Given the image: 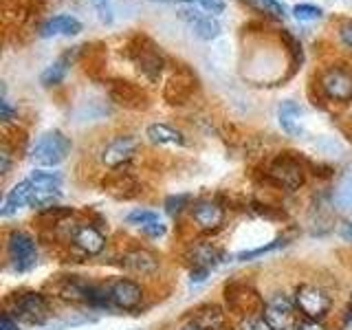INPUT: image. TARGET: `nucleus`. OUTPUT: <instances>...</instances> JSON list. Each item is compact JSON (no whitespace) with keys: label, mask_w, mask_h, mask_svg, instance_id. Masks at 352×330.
<instances>
[{"label":"nucleus","mask_w":352,"mask_h":330,"mask_svg":"<svg viewBox=\"0 0 352 330\" xmlns=\"http://www.w3.org/2000/svg\"><path fill=\"white\" fill-rule=\"evenodd\" d=\"M339 40L346 49L352 51V20H346L339 25Z\"/></svg>","instance_id":"e433bc0d"},{"label":"nucleus","mask_w":352,"mask_h":330,"mask_svg":"<svg viewBox=\"0 0 352 330\" xmlns=\"http://www.w3.org/2000/svg\"><path fill=\"white\" fill-rule=\"evenodd\" d=\"M297 330H326V326L319 319H302Z\"/></svg>","instance_id":"58836bf2"},{"label":"nucleus","mask_w":352,"mask_h":330,"mask_svg":"<svg viewBox=\"0 0 352 330\" xmlns=\"http://www.w3.org/2000/svg\"><path fill=\"white\" fill-rule=\"evenodd\" d=\"M179 330H203V328H198L194 322H187V324H185L183 328H179Z\"/></svg>","instance_id":"37998d69"},{"label":"nucleus","mask_w":352,"mask_h":330,"mask_svg":"<svg viewBox=\"0 0 352 330\" xmlns=\"http://www.w3.org/2000/svg\"><path fill=\"white\" fill-rule=\"evenodd\" d=\"M346 322H348V324H352V306L348 308V315H346Z\"/></svg>","instance_id":"49530a36"},{"label":"nucleus","mask_w":352,"mask_h":330,"mask_svg":"<svg viewBox=\"0 0 352 330\" xmlns=\"http://www.w3.org/2000/svg\"><path fill=\"white\" fill-rule=\"evenodd\" d=\"M121 267L137 275H152L159 271V258L148 249H130L121 256Z\"/></svg>","instance_id":"6ab92c4d"},{"label":"nucleus","mask_w":352,"mask_h":330,"mask_svg":"<svg viewBox=\"0 0 352 330\" xmlns=\"http://www.w3.org/2000/svg\"><path fill=\"white\" fill-rule=\"evenodd\" d=\"M225 302L229 311L240 319L262 315L267 306L264 297L247 282H229L225 286Z\"/></svg>","instance_id":"f03ea898"},{"label":"nucleus","mask_w":352,"mask_h":330,"mask_svg":"<svg viewBox=\"0 0 352 330\" xmlns=\"http://www.w3.org/2000/svg\"><path fill=\"white\" fill-rule=\"evenodd\" d=\"M154 220H161L157 212H152V209H135V212H130L126 216V223L128 225H135V227H146L148 223H154Z\"/></svg>","instance_id":"c756f323"},{"label":"nucleus","mask_w":352,"mask_h":330,"mask_svg":"<svg viewBox=\"0 0 352 330\" xmlns=\"http://www.w3.org/2000/svg\"><path fill=\"white\" fill-rule=\"evenodd\" d=\"M185 260H187V264H190L192 269L212 271L225 260V251L220 249L218 245H214V242L198 240V242H192V245L187 247Z\"/></svg>","instance_id":"f8f14e48"},{"label":"nucleus","mask_w":352,"mask_h":330,"mask_svg":"<svg viewBox=\"0 0 352 330\" xmlns=\"http://www.w3.org/2000/svg\"><path fill=\"white\" fill-rule=\"evenodd\" d=\"M333 203L341 212H352V176L339 183V187L333 194Z\"/></svg>","instance_id":"cd10ccee"},{"label":"nucleus","mask_w":352,"mask_h":330,"mask_svg":"<svg viewBox=\"0 0 352 330\" xmlns=\"http://www.w3.org/2000/svg\"><path fill=\"white\" fill-rule=\"evenodd\" d=\"M293 16L300 22H311V20L322 18V9H319L317 5H311V3H300V5L293 7Z\"/></svg>","instance_id":"7c9ffc66"},{"label":"nucleus","mask_w":352,"mask_h":330,"mask_svg":"<svg viewBox=\"0 0 352 330\" xmlns=\"http://www.w3.org/2000/svg\"><path fill=\"white\" fill-rule=\"evenodd\" d=\"M93 282L82 280L80 275H62L55 282H51V291L62 297L66 302H91V293H93Z\"/></svg>","instance_id":"2eb2a0df"},{"label":"nucleus","mask_w":352,"mask_h":330,"mask_svg":"<svg viewBox=\"0 0 352 330\" xmlns=\"http://www.w3.org/2000/svg\"><path fill=\"white\" fill-rule=\"evenodd\" d=\"M139 152V141L137 137L132 135H117L113 139H108L102 150H99V159L110 170H119L128 165L132 159H135V154Z\"/></svg>","instance_id":"9d476101"},{"label":"nucleus","mask_w":352,"mask_h":330,"mask_svg":"<svg viewBox=\"0 0 352 330\" xmlns=\"http://www.w3.org/2000/svg\"><path fill=\"white\" fill-rule=\"evenodd\" d=\"M9 313H14V317L20 319V322H27L31 326H42L51 319V306L42 293L22 291V293H16L14 308H11Z\"/></svg>","instance_id":"423d86ee"},{"label":"nucleus","mask_w":352,"mask_h":330,"mask_svg":"<svg viewBox=\"0 0 352 330\" xmlns=\"http://www.w3.org/2000/svg\"><path fill=\"white\" fill-rule=\"evenodd\" d=\"M31 183V181H29ZM60 187H33V194H31V207H38V209H49L55 207V203L60 201Z\"/></svg>","instance_id":"bb28decb"},{"label":"nucleus","mask_w":352,"mask_h":330,"mask_svg":"<svg viewBox=\"0 0 352 330\" xmlns=\"http://www.w3.org/2000/svg\"><path fill=\"white\" fill-rule=\"evenodd\" d=\"M190 322H194L198 328H203V330H220V328H225V311L216 304L198 306L192 313Z\"/></svg>","instance_id":"5701e85b"},{"label":"nucleus","mask_w":352,"mask_h":330,"mask_svg":"<svg viewBox=\"0 0 352 330\" xmlns=\"http://www.w3.org/2000/svg\"><path fill=\"white\" fill-rule=\"evenodd\" d=\"M141 231L146 234L148 238H161V236H165V225L161 223V220H154V223H148L146 227H141Z\"/></svg>","instance_id":"4c0bfd02"},{"label":"nucleus","mask_w":352,"mask_h":330,"mask_svg":"<svg viewBox=\"0 0 352 330\" xmlns=\"http://www.w3.org/2000/svg\"><path fill=\"white\" fill-rule=\"evenodd\" d=\"M192 196L190 194H176V196H168L165 198V212L170 216H179L183 209L190 205Z\"/></svg>","instance_id":"2f4dec72"},{"label":"nucleus","mask_w":352,"mask_h":330,"mask_svg":"<svg viewBox=\"0 0 352 330\" xmlns=\"http://www.w3.org/2000/svg\"><path fill=\"white\" fill-rule=\"evenodd\" d=\"M108 297L115 308H121V311H135L143 300V289L135 280L119 278L108 284Z\"/></svg>","instance_id":"ddd939ff"},{"label":"nucleus","mask_w":352,"mask_h":330,"mask_svg":"<svg viewBox=\"0 0 352 330\" xmlns=\"http://www.w3.org/2000/svg\"><path fill=\"white\" fill-rule=\"evenodd\" d=\"M278 117H280V126L286 135L291 137H300V117H302V108L297 102H291V99H286V102L280 104L278 108Z\"/></svg>","instance_id":"393cba45"},{"label":"nucleus","mask_w":352,"mask_h":330,"mask_svg":"<svg viewBox=\"0 0 352 330\" xmlns=\"http://www.w3.org/2000/svg\"><path fill=\"white\" fill-rule=\"evenodd\" d=\"M194 3L203 11H207L209 16H218V14H223V11H225L223 0H194Z\"/></svg>","instance_id":"c9c22d12"},{"label":"nucleus","mask_w":352,"mask_h":330,"mask_svg":"<svg viewBox=\"0 0 352 330\" xmlns=\"http://www.w3.org/2000/svg\"><path fill=\"white\" fill-rule=\"evenodd\" d=\"M317 86L326 99L335 104L352 102V69L346 64H333L317 75Z\"/></svg>","instance_id":"7ed1b4c3"},{"label":"nucleus","mask_w":352,"mask_h":330,"mask_svg":"<svg viewBox=\"0 0 352 330\" xmlns=\"http://www.w3.org/2000/svg\"><path fill=\"white\" fill-rule=\"evenodd\" d=\"M104 190L110 196L119 198V201H130V198H135L139 194V183L130 172L115 170L108 172V176L104 179Z\"/></svg>","instance_id":"f3484780"},{"label":"nucleus","mask_w":352,"mask_h":330,"mask_svg":"<svg viewBox=\"0 0 352 330\" xmlns=\"http://www.w3.org/2000/svg\"><path fill=\"white\" fill-rule=\"evenodd\" d=\"M181 18L194 29V33L198 38L214 40V38L220 36V25H218V20L214 16L203 14V11H198V9H183Z\"/></svg>","instance_id":"412c9836"},{"label":"nucleus","mask_w":352,"mask_h":330,"mask_svg":"<svg viewBox=\"0 0 352 330\" xmlns=\"http://www.w3.org/2000/svg\"><path fill=\"white\" fill-rule=\"evenodd\" d=\"M284 238H278V240H273V242H269V245H264V247H258V249H253V251H242V253H238V260H253V258H258V256H264V253H269V251H273V249H278V247H282L284 245Z\"/></svg>","instance_id":"473e14b6"},{"label":"nucleus","mask_w":352,"mask_h":330,"mask_svg":"<svg viewBox=\"0 0 352 330\" xmlns=\"http://www.w3.org/2000/svg\"><path fill=\"white\" fill-rule=\"evenodd\" d=\"M31 194H33V185L29 183V179L20 181L18 185H14L9 190V194L5 198V205H3V209H0V214L7 218L11 214H16L18 209H22L25 205H31Z\"/></svg>","instance_id":"4be33fe9"},{"label":"nucleus","mask_w":352,"mask_h":330,"mask_svg":"<svg viewBox=\"0 0 352 330\" xmlns=\"http://www.w3.org/2000/svg\"><path fill=\"white\" fill-rule=\"evenodd\" d=\"M126 55L148 82L152 84L159 82V77L165 69V58L161 53V47H157L148 36L135 33L126 44Z\"/></svg>","instance_id":"f257e3e1"},{"label":"nucleus","mask_w":352,"mask_h":330,"mask_svg":"<svg viewBox=\"0 0 352 330\" xmlns=\"http://www.w3.org/2000/svg\"><path fill=\"white\" fill-rule=\"evenodd\" d=\"M240 330H273L269 326V322L264 319V315H256V317H247L240 322Z\"/></svg>","instance_id":"72a5a7b5"},{"label":"nucleus","mask_w":352,"mask_h":330,"mask_svg":"<svg viewBox=\"0 0 352 330\" xmlns=\"http://www.w3.org/2000/svg\"><path fill=\"white\" fill-rule=\"evenodd\" d=\"M350 306H352V293H350Z\"/></svg>","instance_id":"09e8293b"},{"label":"nucleus","mask_w":352,"mask_h":330,"mask_svg":"<svg viewBox=\"0 0 352 330\" xmlns=\"http://www.w3.org/2000/svg\"><path fill=\"white\" fill-rule=\"evenodd\" d=\"M29 181L33 187H60L62 176L60 172H47V170H36L29 174Z\"/></svg>","instance_id":"c85d7f7f"},{"label":"nucleus","mask_w":352,"mask_h":330,"mask_svg":"<svg viewBox=\"0 0 352 330\" xmlns=\"http://www.w3.org/2000/svg\"><path fill=\"white\" fill-rule=\"evenodd\" d=\"M110 97H113V102H117L119 106L132 108V110L146 108V104H148V95L143 93L137 84H130L124 80L110 82Z\"/></svg>","instance_id":"a211bd4d"},{"label":"nucleus","mask_w":352,"mask_h":330,"mask_svg":"<svg viewBox=\"0 0 352 330\" xmlns=\"http://www.w3.org/2000/svg\"><path fill=\"white\" fill-rule=\"evenodd\" d=\"M157 3H194V0H157Z\"/></svg>","instance_id":"c03bdc74"},{"label":"nucleus","mask_w":352,"mask_h":330,"mask_svg":"<svg viewBox=\"0 0 352 330\" xmlns=\"http://www.w3.org/2000/svg\"><path fill=\"white\" fill-rule=\"evenodd\" d=\"M71 60H73V53H64V55H60V58L55 60L51 66H47V69H44V73L40 75L42 86L51 88V86L62 84V82H64V77H66V73H69Z\"/></svg>","instance_id":"a878e982"},{"label":"nucleus","mask_w":352,"mask_h":330,"mask_svg":"<svg viewBox=\"0 0 352 330\" xmlns=\"http://www.w3.org/2000/svg\"><path fill=\"white\" fill-rule=\"evenodd\" d=\"M267 174L275 185L284 187V190H289V192L300 190V187L304 185V179H306L304 163L300 157H293V152L280 154V157L269 165Z\"/></svg>","instance_id":"6e6552de"},{"label":"nucleus","mask_w":352,"mask_h":330,"mask_svg":"<svg viewBox=\"0 0 352 330\" xmlns=\"http://www.w3.org/2000/svg\"><path fill=\"white\" fill-rule=\"evenodd\" d=\"M262 315L273 330H297V326L302 322V313L297 311L295 300H291L284 293H275L273 297H269Z\"/></svg>","instance_id":"0eeeda50"},{"label":"nucleus","mask_w":352,"mask_h":330,"mask_svg":"<svg viewBox=\"0 0 352 330\" xmlns=\"http://www.w3.org/2000/svg\"><path fill=\"white\" fill-rule=\"evenodd\" d=\"M7 262L16 273H27L38 264V245L27 231L14 229L7 236Z\"/></svg>","instance_id":"20e7f679"},{"label":"nucleus","mask_w":352,"mask_h":330,"mask_svg":"<svg viewBox=\"0 0 352 330\" xmlns=\"http://www.w3.org/2000/svg\"><path fill=\"white\" fill-rule=\"evenodd\" d=\"M71 148H73V143L64 132L49 130V132H44V135H40L38 141L33 143L31 159L40 165H49V168H53V165L62 163L66 157H69Z\"/></svg>","instance_id":"39448f33"},{"label":"nucleus","mask_w":352,"mask_h":330,"mask_svg":"<svg viewBox=\"0 0 352 330\" xmlns=\"http://www.w3.org/2000/svg\"><path fill=\"white\" fill-rule=\"evenodd\" d=\"M344 236H346V238H352V225H348V227L344 229Z\"/></svg>","instance_id":"a18cd8bd"},{"label":"nucleus","mask_w":352,"mask_h":330,"mask_svg":"<svg viewBox=\"0 0 352 330\" xmlns=\"http://www.w3.org/2000/svg\"><path fill=\"white\" fill-rule=\"evenodd\" d=\"M11 168V150L7 146H3V152H0V172L7 174Z\"/></svg>","instance_id":"ea45409f"},{"label":"nucleus","mask_w":352,"mask_h":330,"mask_svg":"<svg viewBox=\"0 0 352 330\" xmlns=\"http://www.w3.org/2000/svg\"><path fill=\"white\" fill-rule=\"evenodd\" d=\"M0 108H3V121H11V117H14V108L9 106L5 97H3V102H0Z\"/></svg>","instance_id":"79ce46f5"},{"label":"nucleus","mask_w":352,"mask_h":330,"mask_svg":"<svg viewBox=\"0 0 352 330\" xmlns=\"http://www.w3.org/2000/svg\"><path fill=\"white\" fill-rule=\"evenodd\" d=\"M192 220L201 231H216L225 223V207L212 201V198H201L192 207Z\"/></svg>","instance_id":"dca6fc26"},{"label":"nucleus","mask_w":352,"mask_h":330,"mask_svg":"<svg viewBox=\"0 0 352 330\" xmlns=\"http://www.w3.org/2000/svg\"><path fill=\"white\" fill-rule=\"evenodd\" d=\"M132 330H139V328H132Z\"/></svg>","instance_id":"8fccbe9b"},{"label":"nucleus","mask_w":352,"mask_h":330,"mask_svg":"<svg viewBox=\"0 0 352 330\" xmlns=\"http://www.w3.org/2000/svg\"><path fill=\"white\" fill-rule=\"evenodd\" d=\"M82 31V22L77 20L75 16L69 14H60L47 18L38 27V36L40 38H55V36H77Z\"/></svg>","instance_id":"aec40b11"},{"label":"nucleus","mask_w":352,"mask_h":330,"mask_svg":"<svg viewBox=\"0 0 352 330\" xmlns=\"http://www.w3.org/2000/svg\"><path fill=\"white\" fill-rule=\"evenodd\" d=\"M196 91V75L181 66V69H176L172 73V77L165 84V91H163V97L168 99V104L172 106H181V104H187V99H190Z\"/></svg>","instance_id":"9b49d317"},{"label":"nucleus","mask_w":352,"mask_h":330,"mask_svg":"<svg viewBox=\"0 0 352 330\" xmlns=\"http://www.w3.org/2000/svg\"><path fill=\"white\" fill-rule=\"evenodd\" d=\"M220 330H231V328H227V326H225V328H220Z\"/></svg>","instance_id":"de8ad7c7"},{"label":"nucleus","mask_w":352,"mask_h":330,"mask_svg":"<svg viewBox=\"0 0 352 330\" xmlns=\"http://www.w3.org/2000/svg\"><path fill=\"white\" fill-rule=\"evenodd\" d=\"M293 300L297 304V311H300L306 319H322L328 315L330 306H333L330 295L315 284H300Z\"/></svg>","instance_id":"1a4fd4ad"},{"label":"nucleus","mask_w":352,"mask_h":330,"mask_svg":"<svg viewBox=\"0 0 352 330\" xmlns=\"http://www.w3.org/2000/svg\"><path fill=\"white\" fill-rule=\"evenodd\" d=\"M69 242L77 251H82L84 256H99L106 247V236L91 223H82L71 229Z\"/></svg>","instance_id":"4468645a"},{"label":"nucleus","mask_w":352,"mask_h":330,"mask_svg":"<svg viewBox=\"0 0 352 330\" xmlns=\"http://www.w3.org/2000/svg\"><path fill=\"white\" fill-rule=\"evenodd\" d=\"M146 137L154 146H185L183 132L168 124H150L146 128Z\"/></svg>","instance_id":"b1692460"},{"label":"nucleus","mask_w":352,"mask_h":330,"mask_svg":"<svg viewBox=\"0 0 352 330\" xmlns=\"http://www.w3.org/2000/svg\"><path fill=\"white\" fill-rule=\"evenodd\" d=\"M251 3H256L260 9H264L267 14H273L275 18H284L286 16L284 5H280L278 0H251Z\"/></svg>","instance_id":"f704fd0d"},{"label":"nucleus","mask_w":352,"mask_h":330,"mask_svg":"<svg viewBox=\"0 0 352 330\" xmlns=\"http://www.w3.org/2000/svg\"><path fill=\"white\" fill-rule=\"evenodd\" d=\"M0 330H20L18 328V319L11 315L9 311L3 313V326H0Z\"/></svg>","instance_id":"a19ab883"}]
</instances>
